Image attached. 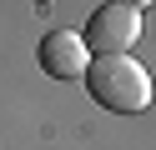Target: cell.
Here are the masks:
<instances>
[{
    "label": "cell",
    "mask_w": 156,
    "mask_h": 150,
    "mask_svg": "<svg viewBox=\"0 0 156 150\" xmlns=\"http://www.w3.org/2000/svg\"><path fill=\"white\" fill-rule=\"evenodd\" d=\"M136 40H141V10L111 0V5H101L91 20H86L81 45L91 50V60H101V55H131Z\"/></svg>",
    "instance_id": "7a4b0ae2"
},
{
    "label": "cell",
    "mask_w": 156,
    "mask_h": 150,
    "mask_svg": "<svg viewBox=\"0 0 156 150\" xmlns=\"http://www.w3.org/2000/svg\"><path fill=\"white\" fill-rule=\"evenodd\" d=\"M35 60H41V70L55 75V80H81L86 65H91V50L81 45L76 30H51V35L35 45Z\"/></svg>",
    "instance_id": "3957f363"
},
{
    "label": "cell",
    "mask_w": 156,
    "mask_h": 150,
    "mask_svg": "<svg viewBox=\"0 0 156 150\" xmlns=\"http://www.w3.org/2000/svg\"><path fill=\"white\" fill-rule=\"evenodd\" d=\"M121 5H131V10H146V5H151V0H121Z\"/></svg>",
    "instance_id": "277c9868"
},
{
    "label": "cell",
    "mask_w": 156,
    "mask_h": 150,
    "mask_svg": "<svg viewBox=\"0 0 156 150\" xmlns=\"http://www.w3.org/2000/svg\"><path fill=\"white\" fill-rule=\"evenodd\" d=\"M86 90H91L96 105L116 110V115H136V110L151 105V75H146L141 60L131 55H101L86 65Z\"/></svg>",
    "instance_id": "6da1fadb"
}]
</instances>
